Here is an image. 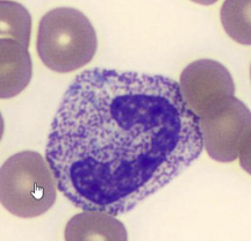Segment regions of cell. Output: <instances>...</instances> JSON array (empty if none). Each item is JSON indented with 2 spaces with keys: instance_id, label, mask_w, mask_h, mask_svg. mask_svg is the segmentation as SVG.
Segmentation results:
<instances>
[{
  "instance_id": "277c9868",
  "label": "cell",
  "mask_w": 251,
  "mask_h": 241,
  "mask_svg": "<svg viewBox=\"0 0 251 241\" xmlns=\"http://www.w3.org/2000/svg\"><path fill=\"white\" fill-rule=\"evenodd\" d=\"M250 110L235 96L212 103L199 116L203 150L215 161L236 160L244 139L250 136Z\"/></svg>"
},
{
  "instance_id": "9c48e42d",
  "label": "cell",
  "mask_w": 251,
  "mask_h": 241,
  "mask_svg": "<svg viewBox=\"0 0 251 241\" xmlns=\"http://www.w3.org/2000/svg\"><path fill=\"white\" fill-rule=\"evenodd\" d=\"M220 17L226 33L235 42L250 45V1L227 0L222 5Z\"/></svg>"
},
{
  "instance_id": "6da1fadb",
  "label": "cell",
  "mask_w": 251,
  "mask_h": 241,
  "mask_svg": "<svg viewBox=\"0 0 251 241\" xmlns=\"http://www.w3.org/2000/svg\"><path fill=\"white\" fill-rule=\"evenodd\" d=\"M202 151L199 117L177 81L94 67L65 90L46 158L71 204L118 216L183 174Z\"/></svg>"
},
{
  "instance_id": "52a82bcc",
  "label": "cell",
  "mask_w": 251,
  "mask_h": 241,
  "mask_svg": "<svg viewBox=\"0 0 251 241\" xmlns=\"http://www.w3.org/2000/svg\"><path fill=\"white\" fill-rule=\"evenodd\" d=\"M67 241L111 240L126 241L127 230L113 215L101 211L83 210L68 221L64 231Z\"/></svg>"
},
{
  "instance_id": "5b68a950",
  "label": "cell",
  "mask_w": 251,
  "mask_h": 241,
  "mask_svg": "<svg viewBox=\"0 0 251 241\" xmlns=\"http://www.w3.org/2000/svg\"><path fill=\"white\" fill-rule=\"evenodd\" d=\"M179 87L184 101L198 117L207 107L234 96L235 85L230 72L213 59H199L181 72Z\"/></svg>"
},
{
  "instance_id": "7a4b0ae2",
  "label": "cell",
  "mask_w": 251,
  "mask_h": 241,
  "mask_svg": "<svg viewBox=\"0 0 251 241\" xmlns=\"http://www.w3.org/2000/svg\"><path fill=\"white\" fill-rule=\"evenodd\" d=\"M97 46L96 30L78 9L57 7L41 19L36 50L50 70L69 73L85 66L93 59Z\"/></svg>"
},
{
  "instance_id": "8992f818",
  "label": "cell",
  "mask_w": 251,
  "mask_h": 241,
  "mask_svg": "<svg viewBox=\"0 0 251 241\" xmlns=\"http://www.w3.org/2000/svg\"><path fill=\"white\" fill-rule=\"evenodd\" d=\"M33 64L28 49L13 40L0 41V96L11 99L28 86Z\"/></svg>"
},
{
  "instance_id": "ba28073f",
  "label": "cell",
  "mask_w": 251,
  "mask_h": 241,
  "mask_svg": "<svg viewBox=\"0 0 251 241\" xmlns=\"http://www.w3.org/2000/svg\"><path fill=\"white\" fill-rule=\"evenodd\" d=\"M31 18L26 7L19 2H0V36L13 40L28 49L30 40Z\"/></svg>"
},
{
  "instance_id": "3957f363",
  "label": "cell",
  "mask_w": 251,
  "mask_h": 241,
  "mask_svg": "<svg viewBox=\"0 0 251 241\" xmlns=\"http://www.w3.org/2000/svg\"><path fill=\"white\" fill-rule=\"evenodd\" d=\"M57 181L46 156L19 152L0 170V199L8 212L20 218L46 214L55 204Z\"/></svg>"
}]
</instances>
